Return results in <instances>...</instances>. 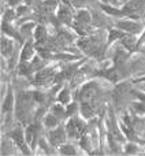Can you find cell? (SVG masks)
Wrapping results in <instances>:
<instances>
[{
	"label": "cell",
	"instance_id": "1",
	"mask_svg": "<svg viewBox=\"0 0 145 156\" xmlns=\"http://www.w3.org/2000/svg\"><path fill=\"white\" fill-rule=\"evenodd\" d=\"M118 27H121L122 30H126V32L132 33V34L138 33L140 29H141L140 25L136 23V22H133V21H121V22H118Z\"/></svg>",
	"mask_w": 145,
	"mask_h": 156
},
{
	"label": "cell",
	"instance_id": "2",
	"mask_svg": "<svg viewBox=\"0 0 145 156\" xmlns=\"http://www.w3.org/2000/svg\"><path fill=\"white\" fill-rule=\"evenodd\" d=\"M144 4V0H130V3H127L122 10V14H134L137 11L141 10Z\"/></svg>",
	"mask_w": 145,
	"mask_h": 156
},
{
	"label": "cell",
	"instance_id": "3",
	"mask_svg": "<svg viewBox=\"0 0 145 156\" xmlns=\"http://www.w3.org/2000/svg\"><path fill=\"white\" fill-rule=\"evenodd\" d=\"M49 138H51V143L54 144V145H59V144H62L63 141H65L66 133L63 129H56V130H54V132H51Z\"/></svg>",
	"mask_w": 145,
	"mask_h": 156
},
{
	"label": "cell",
	"instance_id": "4",
	"mask_svg": "<svg viewBox=\"0 0 145 156\" xmlns=\"http://www.w3.org/2000/svg\"><path fill=\"white\" fill-rule=\"evenodd\" d=\"M81 129H82V125L78 121H71L70 123L67 125V133L70 137H78L81 133Z\"/></svg>",
	"mask_w": 145,
	"mask_h": 156
},
{
	"label": "cell",
	"instance_id": "5",
	"mask_svg": "<svg viewBox=\"0 0 145 156\" xmlns=\"http://www.w3.org/2000/svg\"><path fill=\"white\" fill-rule=\"evenodd\" d=\"M59 19L62 22H70L71 21V11L67 7H62L59 11Z\"/></svg>",
	"mask_w": 145,
	"mask_h": 156
},
{
	"label": "cell",
	"instance_id": "6",
	"mask_svg": "<svg viewBox=\"0 0 145 156\" xmlns=\"http://www.w3.org/2000/svg\"><path fill=\"white\" fill-rule=\"evenodd\" d=\"M55 7H56V2H55V0H48V2H44L43 4H41V10L47 14L52 12V11L55 10Z\"/></svg>",
	"mask_w": 145,
	"mask_h": 156
},
{
	"label": "cell",
	"instance_id": "7",
	"mask_svg": "<svg viewBox=\"0 0 145 156\" xmlns=\"http://www.w3.org/2000/svg\"><path fill=\"white\" fill-rule=\"evenodd\" d=\"M33 56V47H32V44L30 43H27L26 44V47L23 48V51H22V60H27V59H30V58Z\"/></svg>",
	"mask_w": 145,
	"mask_h": 156
},
{
	"label": "cell",
	"instance_id": "8",
	"mask_svg": "<svg viewBox=\"0 0 145 156\" xmlns=\"http://www.w3.org/2000/svg\"><path fill=\"white\" fill-rule=\"evenodd\" d=\"M77 22L80 23H89L90 22V15L88 11H80L77 15Z\"/></svg>",
	"mask_w": 145,
	"mask_h": 156
},
{
	"label": "cell",
	"instance_id": "9",
	"mask_svg": "<svg viewBox=\"0 0 145 156\" xmlns=\"http://www.w3.org/2000/svg\"><path fill=\"white\" fill-rule=\"evenodd\" d=\"M2 52H3V55H5V56H8V55L12 52V44H11V41H7L5 38H3Z\"/></svg>",
	"mask_w": 145,
	"mask_h": 156
},
{
	"label": "cell",
	"instance_id": "10",
	"mask_svg": "<svg viewBox=\"0 0 145 156\" xmlns=\"http://www.w3.org/2000/svg\"><path fill=\"white\" fill-rule=\"evenodd\" d=\"M134 38L133 37H129V36H123V40H122V44L126 47L127 49H133L134 48Z\"/></svg>",
	"mask_w": 145,
	"mask_h": 156
},
{
	"label": "cell",
	"instance_id": "11",
	"mask_svg": "<svg viewBox=\"0 0 145 156\" xmlns=\"http://www.w3.org/2000/svg\"><path fill=\"white\" fill-rule=\"evenodd\" d=\"M45 29L44 27H38L37 32H36V40H37V43H44V40H45Z\"/></svg>",
	"mask_w": 145,
	"mask_h": 156
},
{
	"label": "cell",
	"instance_id": "12",
	"mask_svg": "<svg viewBox=\"0 0 145 156\" xmlns=\"http://www.w3.org/2000/svg\"><path fill=\"white\" fill-rule=\"evenodd\" d=\"M12 138H14V141H15L19 147H23V138H22L21 130H15V132L12 133Z\"/></svg>",
	"mask_w": 145,
	"mask_h": 156
},
{
	"label": "cell",
	"instance_id": "13",
	"mask_svg": "<svg viewBox=\"0 0 145 156\" xmlns=\"http://www.w3.org/2000/svg\"><path fill=\"white\" fill-rule=\"evenodd\" d=\"M58 125V121L54 115H47L45 116V126L47 127H54Z\"/></svg>",
	"mask_w": 145,
	"mask_h": 156
},
{
	"label": "cell",
	"instance_id": "14",
	"mask_svg": "<svg viewBox=\"0 0 145 156\" xmlns=\"http://www.w3.org/2000/svg\"><path fill=\"white\" fill-rule=\"evenodd\" d=\"M59 100L62 103H65V104H67L69 101H70V92L66 89V90H62L59 94Z\"/></svg>",
	"mask_w": 145,
	"mask_h": 156
},
{
	"label": "cell",
	"instance_id": "15",
	"mask_svg": "<svg viewBox=\"0 0 145 156\" xmlns=\"http://www.w3.org/2000/svg\"><path fill=\"white\" fill-rule=\"evenodd\" d=\"M121 37H123V33L116 32V30H111V32H110V40H108V44H111L114 40H116V38H121Z\"/></svg>",
	"mask_w": 145,
	"mask_h": 156
},
{
	"label": "cell",
	"instance_id": "16",
	"mask_svg": "<svg viewBox=\"0 0 145 156\" xmlns=\"http://www.w3.org/2000/svg\"><path fill=\"white\" fill-rule=\"evenodd\" d=\"M81 108H82V114H83V116H86V118H90V116L93 115V111H90L92 108L89 107L88 104H83Z\"/></svg>",
	"mask_w": 145,
	"mask_h": 156
},
{
	"label": "cell",
	"instance_id": "17",
	"mask_svg": "<svg viewBox=\"0 0 145 156\" xmlns=\"http://www.w3.org/2000/svg\"><path fill=\"white\" fill-rule=\"evenodd\" d=\"M34 136H36V126H30L27 129V141H29V144H32V140L34 138Z\"/></svg>",
	"mask_w": 145,
	"mask_h": 156
},
{
	"label": "cell",
	"instance_id": "18",
	"mask_svg": "<svg viewBox=\"0 0 145 156\" xmlns=\"http://www.w3.org/2000/svg\"><path fill=\"white\" fill-rule=\"evenodd\" d=\"M11 105H12V96H11V94H8L5 104H3V110H4V111H8V110L11 108Z\"/></svg>",
	"mask_w": 145,
	"mask_h": 156
},
{
	"label": "cell",
	"instance_id": "19",
	"mask_svg": "<svg viewBox=\"0 0 145 156\" xmlns=\"http://www.w3.org/2000/svg\"><path fill=\"white\" fill-rule=\"evenodd\" d=\"M62 152H63V154H66V155H74L75 154V151L71 148V147H63Z\"/></svg>",
	"mask_w": 145,
	"mask_h": 156
},
{
	"label": "cell",
	"instance_id": "20",
	"mask_svg": "<svg viewBox=\"0 0 145 156\" xmlns=\"http://www.w3.org/2000/svg\"><path fill=\"white\" fill-rule=\"evenodd\" d=\"M8 3H10V4H16L18 0H8Z\"/></svg>",
	"mask_w": 145,
	"mask_h": 156
},
{
	"label": "cell",
	"instance_id": "21",
	"mask_svg": "<svg viewBox=\"0 0 145 156\" xmlns=\"http://www.w3.org/2000/svg\"><path fill=\"white\" fill-rule=\"evenodd\" d=\"M121 2H123V3H125V2H127V0H121Z\"/></svg>",
	"mask_w": 145,
	"mask_h": 156
},
{
	"label": "cell",
	"instance_id": "22",
	"mask_svg": "<svg viewBox=\"0 0 145 156\" xmlns=\"http://www.w3.org/2000/svg\"><path fill=\"white\" fill-rule=\"evenodd\" d=\"M103 2H110V0H103Z\"/></svg>",
	"mask_w": 145,
	"mask_h": 156
},
{
	"label": "cell",
	"instance_id": "23",
	"mask_svg": "<svg viewBox=\"0 0 145 156\" xmlns=\"http://www.w3.org/2000/svg\"><path fill=\"white\" fill-rule=\"evenodd\" d=\"M144 80H145V78H144Z\"/></svg>",
	"mask_w": 145,
	"mask_h": 156
}]
</instances>
